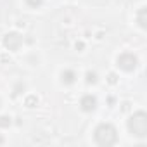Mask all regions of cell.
<instances>
[{
  "label": "cell",
  "instance_id": "cell-1",
  "mask_svg": "<svg viewBox=\"0 0 147 147\" xmlns=\"http://www.w3.org/2000/svg\"><path fill=\"white\" fill-rule=\"evenodd\" d=\"M95 140L97 144L100 145H111L116 142V133H114V128L111 125H102L97 128L95 131Z\"/></svg>",
  "mask_w": 147,
  "mask_h": 147
},
{
  "label": "cell",
  "instance_id": "cell-2",
  "mask_svg": "<svg viewBox=\"0 0 147 147\" xmlns=\"http://www.w3.org/2000/svg\"><path fill=\"white\" fill-rule=\"evenodd\" d=\"M130 130H131L135 135H138V137L145 135V119H144V114H142V113L137 114L135 118H131V121H130Z\"/></svg>",
  "mask_w": 147,
  "mask_h": 147
},
{
  "label": "cell",
  "instance_id": "cell-3",
  "mask_svg": "<svg viewBox=\"0 0 147 147\" xmlns=\"http://www.w3.org/2000/svg\"><path fill=\"white\" fill-rule=\"evenodd\" d=\"M82 104H83V107H85V109H94V104H95V100L88 97V99H85Z\"/></svg>",
  "mask_w": 147,
  "mask_h": 147
}]
</instances>
